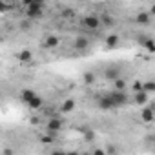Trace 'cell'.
Segmentation results:
<instances>
[{
	"instance_id": "6da1fadb",
	"label": "cell",
	"mask_w": 155,
	"mask_h": 155,
	"mask_svg": "<svg viewBox=\"0 0 155 155\" xmlns=\"http://www.w3.org/2000/svg\"><path fill=\"white\" fill-rule=\"evenodd\" d=\"M42 13H44V2H35V4L26 6V15H28V18H40Z\"/></svg>"
},
{
	"instance_id": "7a4b0ae2",
	"label": "cell",
	"mask_w": 155,
	"mask_h": 155,
	"mask_svg": "<svg viewBox=\"0 0 155 155\" xmlns=\"http://www.w3.org/2000/svg\"><path fill=\"white\" fill-rule=\"evenodd\" d=\"M110 97H111V101H113V104H115V108H122V106H126L128 104V95L124 93V90H113L111 93H110Z\"/></svg>"
},
{
	"instance_id": "3957f363",
	"label": "cell",
	"mask_w": 155,
	"mask_h": 155,
	"mask_svg": "<svg viewBox=\"0 0 155 155\" xmlns=\"http://www.w3.org/2000/svg\"><path fill=\"white\" fill-rule=\"evenodd\" d=\"M81 26H82L84 29L95 31V29H99L102 24H101V18H99V17H95V15H90V17H84V18L81 20Z\"/></svg>"
},
{
	"instance_id": "277c9868",
	"label": "cell",
	"mask_w": 155,
	"mask_h": 155,
	"mask_svg": "<svg viewBox=\"0 0 155 155\" xmlns=\"http://www.w3.org/2000/svg\"><path fill=\"white\" fill-rule=\"evenodd\" d=\"M97 104H99V108H101L102 111H110V110H113V108H115V104H113V101H111V97H110V93H106V95H102V97H99V101H97Z\"/></svg>"
},
{
	"instance_id": "5b68a950",
	"label": "cell",
	"mask_w": 155,
	"mask_h": 155,
	"mask_svg": "<svg viewBox=\"0 0 155 155\" xmlns=\"http://www.w3.org/2000/svg\"><path fill=\"white\" fill-rule=\"evenodd\" d=\"M62 119H58V117H53V119H49L48 120V124H46V130L49 131V133H58L60 130H62Z\"/></svg>"
},
{
	"instance_id": "8992f818",
	"label": "cell",
	"mask_w": 155,
	"mask_h": 155,
	"mask_svg": "<svg viewBox=\"0 0 155 155\" xmlns=\"http://www.w3.org/2000/svg\"><path fill=\"white\" fill-rule=\"evenodd\" d=\"M120 77V68H117V66H108L106 69H104V79L106 81H117Z\"/></svg>"
},
{
	"instance_id": "52a82bcc",
	"label": "cell",
	"mask_w": 155,
	"mask_h": 155,
	"mask_svg": "<svg viewBox=\"0 0 155 155\" xmlns=\"http://www.w3.org/2000/svg\"><path fill=\"white\" fill-rule=\"evenodd\" d=\"M148 101H150V93H148V91L140 90V91H135V93H133V102H135V104H139V106H146Z\"/></svg>"
},
{
	"instance_id": "ba28073f",
	"label": "cell",
	"mask_w": 155,
	"mask_h": 155,
	"mask_svg": "<svg viewBox=\"0 0 155 155\" xmlns=\"http://www.w3.org/2000/svg\"><path fill=\"white\" fill-rule=\"evenodd\" d=\"M151 13L150 11H140V13H137V17H135V22L137 24H140V26H150L151 24Z\"/></svg>"
},
{
	"instance_id": "9c48e42d",
	"label": "cell",
	"mask_w": 155,
	"mask_h": 155,
	"mask_svg": "<svg viewBox=\"0 0 155 155\" xmlns=\"http://www.w3.org/2000/svg\"><path fill=\"white\" fill-rule=\"evenodd\" d=\"M139 44L148 51V53H155V40L150 37H139Z\"/></svg>"
},
{
	"instance_id": "30bf717a",
	"label": "cell",
	"mask_w": 155,
	"mask_h": 155,
	"mask_svg": "<svg viewBox=\"0 0 155 155\" xmlns=\"http://www.w3.org/2000/svg\"><path fill=\"white\" fill-rule=\"evenodd\" d=\"M88 46H90V38L88 37H77L75 38V42H73V48L77 49V51H84V49H88Z\"/></svg>"
},
{
	"instance_id": "8fae6325",
	"label": "cell",
	"mask_w": 155,
	"mask_h": 155,
	"mask_svg": "<svg viewBox=\"0 0 155 155\" xmlns=\"http://www.w3.org/2000/svg\"><path fill=\"white\" fill-rule=\"evenodd\" d=\"M58 44H60V38L57 35H48L44 38V48L46 49H55V48H58Z\"/></svg>"
},
{
	"instance_id": "7c38bea8",
	"label": "cell",
	"mask_w": 155,
	"mask_h": 155,
	"mask_svg": "<svg viewBox=\"0 0 155 155\" xmlns=\"http://www.w3.org/2000/svg\"><path fill=\"white\" fill-rule=\"evenodd\" d=\"M140 119L144 120V122H153L155 120V110L153 108H148V106H144L142 108V111H140Z\"/></svg>"
},
{
	"instance_id": "4fadbf2b",
	"label": "cell",
	"mask_w": 155,
	"mask_h": 155,
	"mask_svg": "<svg viewBox=\"0 0 155 155\" xmlns=\"http://www.w3.org/2000/svg\"><path fill=\"white\" fill-rule=\"evenodd\" d=\"M119 42H120V37H119V35H115V33H111V35H108V37H106V46H108L110 49L117 48V46H119Z\"/></svg>"
},
{
	"instance_id": "5bb4252c",
	"label": "cell",
	"mask_w": 155,
	"mask_h": 155,
	"mask_svg": "<svg viewBox=\"0 0 155 155\" xmlns=\"http://www.w3.org/2000/svg\"><path fill=\"white\" fill-rule=\"evenodd\" d=\"M28 106H29V110H40V108L44 106V101H42V97L35 95V97L28 102Z\"/></svg>"
},
{
	"instance_id": "9a60e30c",
	"label": "cell",
	"mask_w": 155,
	"mask_h": 155,
	"mask_svg": "<svg viewBox=\"0 0 155 155\" xmlns=\"http://www.w3.org/2000/svg\"><path fill=\"white\" fill-rule=\"evenodd\" d=\"M73 110H75V101L73 99H68V101H64L60 104V111L62 113H71Z\"/></svg>"
},
{
	"instance_id": "2e32d148",
	"label": "cell",
	"mask_w": 155,
	"mask_h": 155,
	"mask_svg": "<svg viewBox=\"0 0 155 155\" xmlns=\"http://www.w3.org/2000/svg\"><path fill=\"white\" fill-rule=\"evenodd\" d=\"M17 57H18V60H20V62H24V64H26V62H31V58H33V53H31L29 49H22V51L17 55Z\"/></svg>"
},
{
	"instance_id": "e0dca14e",
	"label": "cell",
	"mask_w": 155,
	"mask_h": 155,
	"mask_svg": "<svg viewBox=\"0 0 155 155\" xmlns=\"http://www.w3.org/2000/svg\"><path fill=\"white\" fill-rule=\"evenodd\" d=\"M35 95H37V93H35L33 90H22V93H20V99H22V101L28 104V102H29V101H31Z\"/></svg>"
},
{
	"instance_id": "ac0fdd59",
	"label": "cell",
	"mask_w": 155,
	"mask_h": 155,
	"mask_svg": "<svg viewBox=\"0 0 155 155\" xmlns=\"http://www.w3.org/2000/svg\"><path fill=\"white\" fill-rule=\"evenodd\" d=\"M142 90L148 93H155V81H146L142 82Z\"/></svg>"
},
{
	"instance_id": "d6986e66",
	"label": "cell",
	"mask_w": 155,
	"mask_h": 155,
	"mask_svg": "<svg viewBox=\"0 0 155 155\" xmlns=\"http://www.w3.org/2000/svg\"><path fill=\"white\" fill-rule=\"evenodd\" d=\"M101 24L106 26V28H111V26L115 24V20H113L110 15H102V17H101Z\"/></svg>"
},
{
	"instance_id": "ffe728a7",
	"label": "cell",
	"mask_w": 155,
	"mask_h": 155,
	"mask_svg": "<svg viewBox=\"0 0 155 155\" xmlns=\"http://www.w3.org/2000/svg\"><path fill=\"white\" fill-rule=\"evenodd\" d=\"M124 88H126V81L122 77H119L117 81H113V90H124Z\"/></svg>"
},
{
	"instance_id": "44dd1931",
	"label": "cell",
	"mask_w": 155,
	"mask_h": 155,
	"mask_svg": "<svg viewBox=\"0 0 155 155\" xmlns=\"http://www.w3.org/2000/svg\"><path fill=\"white\" fill-rule=\"evenodd\" d=\"M84 82L90 86V84H95V73H91V71H86L84 73Z\"/></svg>"
},
{
	"instance_id": "7402d4cb",
	"label": "cell",
	"mask_w": 155,
	"mask_h": 155,
	"mask_svg": "<svg viewBox=\"0 0 155 155\" xmlns=\"http://www.w3.org/2000/svg\"><path fill=\"white\" fill-rule=\"evenodd\" d=\"M55 133H51V135H42L40 137V142L42 144H51V142H55V137H53Z\"/></svg>"
},
{
	"instance_id": "603a6c76",
	"label": "cell",
	"mask_w": 155,
	"mask_h": 155,
	"mask_svg": "<svg viewBox=\"0 0 155 155\" xmlns=\"http://www.w3.org/2000/svg\"><path fill=\"white\" fill-rule=\"evenodd\" d=\"M82 131H84V139H86V140H95V133H93V130L88 128V130H82Z\"/></svg>"
},
{
	"instance_id": "cb8c5ba5",
	"label": "cell",
	"mask_w": 155,
	"mask_h": 155,
	"mask_svg": "<svg viewBox=\"0 0 155 155\" xmlns=\"http://www.w3.org/2000/svg\"><path fill=\"white\" fill-rule=\"evenodd\" d=\"M131 90H133V93H135V91H140V90H142V81H135V82L131 84Z\"/></svg>"
},
{
	"instance_id": "d4e9b609",
	"label": "cell",
	"mask_w": 155,
	"mask_h": 155,
	"mask_svg": "<svg viewBox=\"0 0 155 155\" xmlns=\"http://www.w3.org/2000/svg\"><path fill=\"white\" fill-rule=\"evenodd\" d=\"M35 2H44V0H22L24 6H29V4H35Z\"/></svg>"
},
{
	"instance_id": "484cf974",
	"label": "cell",
	"mask_w": 155,
	"mask_h": 155,
	"mask_svg": "<svg viewBox=\"0 0 155 155\" xmlns=\"http://www.w3.org/2000/svg\"><path fill=\"white\" fill-rule=\"evenodd\" d=\"M62 15H64V17H73V15H75V13H73V11H71V9H68V8H66V9H64V11H62Z\"/></svg>"
},
{
	"instance_id": "4316f807",
	"label": "cell",
	"mask_w": 155,
	"mask_h": 155,
	"mask_svg": "<svg viewBox=\"0 0 155 155\" xmlns=\"http://www.w3.org/2000/svg\"><path fill=\"white\" fill-rule=\"evenodd\" d=\"M117 151V148H113V146H108L106 148V153H115Z\"/></svg>"
},
{
	"instance_id": "83f0119b",
	"label": "cell",
	"mask_w": 155,
	"mask_h": 155,
	"mask_svg": "<svg viewBox=\"0 0 155 155\" xmlns=\"http://www.w3.org/2000/svg\"><path fill=\"white\" fill-rule=\"evenodd\" d=\"M2 155H13V150H4Z\"/></svg>"
},
{
	"instance_id": "f1b7e54d",
	"label": "cell",
	"mask_w": 155,
	"mask_h": 155,
	"mask_svg": "<svg viewBox=\"0 0 155 155\" xmlns=\"http://www.w3.org/2000/svg\"><path fill=\"white\" fill-rule=\"evenodd\" d=\"M150 13H151V15H153V17H155V4H153V6H151V8H150Z\"/></svg>"
},
{
	"instance_id": "f546056e",
	"label": "cell",
	"mask_w": 155,
	"mask_h": 155,
	"mask_svg": "<svg viewBox=\"0 0 155 155\" xmlns=\"http://www.w3.org/2000/svg\"><path fill=\"white\" fill-rule=\"evenodd\" d=\"M151 108H153V110H155V106H151Z\"/></svg>"
},
{
	"instance_id": "4dcf8cb0",
	"label": "cell",
	"mask_w": 155,
	"mask_h": 155,
	"mask_svg": "<svg viewBox=\"0 0 155 155\" xmlns=\"http://www.w3.org/2000/svg\"><path fill=\"white\" fill-rule=\"evenodd\" d=\"M8 2H11V0H8Z\"/></svg>"
}]
</instances>
